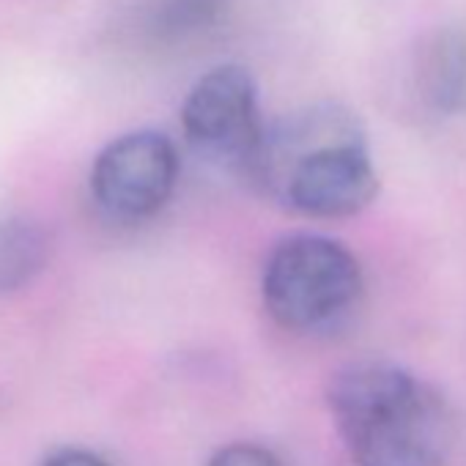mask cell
<instances>
[{"label":"cell","mask_w":466,"mask_h":466,"mask_svg":"<svg viewBox=\"0 0 466 466\" xmlns=\"http://www.w3.org/2000/svg\"><path fill=\"white\" fill-rule=\"evenodd\" d=\"M245 173L278 203L319 219L354 217L379 195L365 129L335 102L264 124Z\"/></svg>","instance_id":"6da1fadb"},{"label":"cell","mask_w":466,"mask_h":466,"mask_svg":"<svg viewBox=\"0 0 466 466\" xmlns=\"http://www.w3.org/2000/svg\"><path fill=\"white\" fill-rule=\"evenodd\" d=\"M329 411L357 466H444L452 417L441 395L411 370L362 360L329 381Z\"/></svg>","instance_id":"7a4b0ae2"},{"label":"cell","mask_w":466,"mask_h":466,"mask_svg":"<svg viewBox=\"0 0 466 466\" xmlns=\"http://www.w3.org/2000/svg\"><path fill=\"white\" fill-rule=\"evenodd\" d=\"M206 466H283V461L269 447L253 441H233L219 447Z\"/></svg>","instance_id":"ba28073f"},{"label":"cell","mask_w":466,"mask_h":466,"mask_svg":"<svg viewBox=\"0 0 466 466\" xmlns=\"http://www.w3.org/2000/svg\"><path fill=\"white\" fill-rule=\"evenodd\" d=\"M365 280L357 256L321 233H294L264 264L261 297L267 313L291 332H321L346 319Z\"/></svg>","instance_id":"3957f363"},{"label":"cell","mask_w":466,"mask_h":466,"mask_svg":"<svg viewBox=\"0 0 466 466\" xmlns=\"http://www.w3.org/2000/svg\"><path fill=\"white\" fill-rule=\"evenodd\" d=\"M181 127L195 151L245 170L264 132L253 75L239 64L206 72L181 105Z\"/></svg>","instance_id":"5b68a950"},{"label":"cell","mask_w":466,"mask_h":466,"mask_svg":"<svg viewBox=\"0 0 466 466\" xmlns=\"http://www.w3.org/2000/svg\"><path fill=\"white\" fill-rule=\"evenodd\" d=\"M420 88L441 113L466 107V39L452 31L431 36L420 53Z\"/></svg>","instance_id":"8992f818"},{"label":"cell","mask_w":466,"mask_h":466,"mask_svg":"<svg viewBox=\"0 0 466 466\" xmlns=\"http://www.w3.org/2000/svg\"><path fill=\"white\" fill-rule=\"evenodd\" d=\"M47 230L20 214L0 217V297L23 291L47 264Z\"/></svg>","instance_id":"52a82bcc"},{"label":"cell","mask_w":466,"mask_h":466,"mask_svg":"<svg viewBox=\"0 0 466 466\" xmlns=\"http://www.w3.org/2000/svg\"><path fill=\"white\" fill-rule=\"evenodd\" d=\"M42 466H113V463L86 447H61V450H53L42 461Z\"/></svg>","instance_id":"9c48e42d"},{"label":"cell","mask_w":466,"mask_h":466,"mask_svg":"<svg viewBox=\"0 0 466 466\" xmlns=\"http://www.w3.org/2000/svg\"><path fill=\"white\" fill-rule=\"evenodd\" d=\"M178 181V151L157 129L110 140L94 159L88 189L96 208L116 222H146L165 208Z\"/></svg>","instance_id":"277c9868"}]
</instances>
